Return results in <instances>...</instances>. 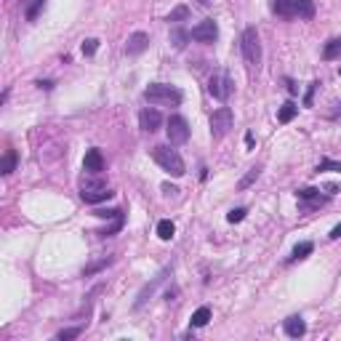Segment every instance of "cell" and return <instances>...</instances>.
<instances>
[{
    "label": "cell",
    "mask_w": 341,
    "mask_h": 341,
    "mask_svg": "<svg viewBox=\"0 0 341 341\" xmlns=\"http://www.w3.org/2000/svg\"><path fill=\"white\" fill-rule=\"evenodd\" d=\"M256 179H258V168H251V171H248V173H245L243 179L238 181V190H248V187H251Z\"/></svg>",
    "instance_id": "484cf974"
},
{
    "label": "cell",
    "mask_w": 341,
    "mask_h": 341,
    "mask_svg": "<svg viewBox=\"0 0 341 341\" xmlns=\"http://www.w3.org/2000/svg\"><path fill=\"white\" fill-rule=\"evenodd\" d=\"M107 264H112V258H104V261H99V264H93V267H88V269H86V272H83V275L88 277V275H93V272H99V269H104V267H107Z\"/></svg>",
    "instance_id": "1f68e13d"
},
{
    "label": "cell",
    "mask_w": 341,
    "mask_h": 341,
    "mask_svg": "<svg viewBox=\"0 0 341 341\" xmlns=\"http://www.w3.org/2000/svg\"><path fill=\"white\" fill-rule=\"evenodd\" d=\"M253 142H256V139H253V134L248 131V134H245V147H248V149H253Z\"/></svg>",
    "instance_id": "d590c367"
},
{
    "label": "cell",
    "mask_w": 341,
    "mask_h": 341,
    "mask_svg": "<svg viewBox=\"0 0 341 341\" xmlns=\"http://www.w3.org/2000/svg\"><path fill=\"white\" fill-rule=\"evenodd\" d=\"M338 75H341V69H338Z\"/></svg>",
    "instance_id": "f35d334b"
},
{
    "label": "cell",
    "mask_w": 341,
    "mask_h": 341,
    "mask_svg": "<svg viewBox=\"0 0 341 341\" xmlns=\"http://www.w3.org/2000/svg\"><path fill=\"white\" fill-rule=\"evenodd\" d=\"M163 192H166V195H176V192H179V190H176V187H173V184H168V181H166V184H163Z\"/></svg>",
    "instance_id": "836d02e7"
},
{
    "label": "cell",
    "mask_w": 341,
    "mask_h": 341,
    "mask_svg": "<svg viewBox=\"0 0 341 341\" xmlns=\"http://www.w3.org/2000/svg\"><path fill=\"white\" fill-rule=\"evenodd\" d=\"M192 40L197 43H214L219 38V27H216V21L214 19H205V21H200L197 27H192Z\"/></svg>",
    "instance_id": "ba28073f"
},
{
    "label": "cell",
    "mask_w": 341,
    "mask_h": 341,
    "mask_svg": "<svg viewBox=\"0 0 341 341\" xmlns=\"http://www.w3.org/2000/svg\"><path fill=\"white\" fill-rule=\"evenodd\" d=\"M296 197L299 200H312V203H325L320 197V190H314V187H304V190H296Z\"/></svg>",
    "instance_id": "ffe728a7"
},
{
    "label": "cell",
    "mask_w": 341,
    "mask_h": 341,
    "mask_svg": "<svg viewBox=\"0 0 341 341\" xmlns=\"http://www.w3.org/2000/svg\"><path fill=\"white\" fill-rule=\"evenodd\" d=\"M147 45H149V35L147 32H134L131 38H128V43H125V54L136 56V54L147 51Z\"/></svg>",
    "instance_id": "8fae6325"
},
{
    "label": "cell",
    "mask_w": 341,
    "mask_h": 341,
    "mask_svg": "<svg viewBox=\"0 0 341 341\" xmlns=\"http://www.w3.org/2000/svg\"><path fill=\"white\" fill-rule=\"evenodd\" d=\"M328 238H331V240H338V238H341V224H336V227L331 229V234H328Z\"/></svg>",
    "instance_id": "d6a6232c"
},
{
    "label": "cell",
    "mask_w": 341,
    "mask_h": 341,
    "mask_svg": "<svg viewBox=\"0 0 341 341\" xmlns=\"http://www.w3.org/2000/svg\"><path fill=\"white\" fill-rule=\"evenodd\" d=\"M245 214H248L245 208H232L229 214H227V221H229V224H238V221H243V219H245Z\"/></svg>",
    "instance_id": "f546056e"
},
{
    "label": "cell",
    "mask_w": 341,
    "mask_h": 341,
    "mask_svg": "<svg viewBox=\"0 0 341 341\" xmlns=\"http://www.w3.org/2000/svg\"><path fill=\"white\" fill-rule=\"evenodd\" d=\"M93 216L96 219H123V211L120 208H96Z\"/></svg>",
    "instance_id": "603a6c76"
},
{
    "label": "cell",
    "mask_w": 341,
    "mask_h": 341,
    "mask_svg": "<svg viewBox=\"0 0 341 341\" xmlns=\"http://www.w3.org/2000/svg\"><path fill=\"white\" fill-rule=\"evenodd\" d=\"M317 173H341V163L338 160H320V166H317Z\"/></svg>",
    "instance_id": "7402d4cb"
},
{
    "label": "cell",
    "mask_w": 341,
    "mask_h": 341,
    "mask_svg": "<svg viewBox=\"0 0 341 341\" xmlns=\"http://www.w3.org/2000/svg\"><path fill=\"white\" fill-rule=\"evenodd\" d=\"M139 125H142V131L155 134L158 128L163 125V115L158 110H142V112H139Z\"/></svg>",
    "instance_id": "30bf717a"
},
{
    "label": "cell",
    "mask_w": 341,
    "mask_h": 341,
    "mask_svg": "<svg viewBox=\"0 0 341 341\" xmlns=\"http://www.w3.org/2000/svg\"><path fill=\"white\" fill-rule=\"evenodd\" d=\"M296 115H299V107H296V104H293V101H285L283 107H280V112H277V120L285 125V123H291V120H293V117H296Z\"/></svg>",
    "instance_id": "e0dca14e"
},
{
    "label": "cell",
    "mask_w": 341,
    "mask_h": 341,
    "mask_svg": "<svg viewBox=\"0 0 341 341\" xmlns=\"http://www.w3.org/2000/svg\"><path fill=\"white\" fill-rule=\"evenodd\" d=\"M285 83H288V91H291V93H296V91H299V88H296V83H293V80H285Z\"/></svg>",
    "instance_id": "8d00e7d4"
},
{
    "label": "cell",
    "mask_w": 341,
    "mask_h": 341,
    "mask_svg": "<svg viewBox=\"0 0 341 341\" xmlns=\"http://www.w3.org/2000/svg\"><path fill=\"white\" fill-rule=\"evenodd\" d=\"M43 6H45V0H32V6L27 8V21H35V19H38V14H40Z\"/></svg>",
    "instance_id": "f1b7e54d"
},
{
    "label": "cell",
    "mask_w": 341,
    "mask_h": 341,
    "mask_svg": "<svg viewBox=\"0 0 341 341\" xmlns=\"http://www.w3.org/2000/svg\"><path fill=\"white\" fill-rule=\"evenodd\" d=\"M187 16H190V8H187V6H176L168 14V21H184Z\"/></svg>",
    "instance_id": "4316f807"
},
{
    "label": "cell",
    "mask_w": 341,
    "mask_h": 341,
    "mask_svg": "<svg viewBox=\"0 0 341 341\" xmlns=\"http://www.w3.org/2000/svg\"><path fill=\"white\" fill-rule=\"evenodd\" d=\"M166 134H168V144H173V147L190 142V123H187V117L171 115L166 123Z\"/></svg>",
    "instance_id": "5b68a950"
},
{
    "label": "cell",
    "mask_w": 341,
    "mask_h": 341,
    "mask_svg": "<svg viewBox=\"0 0 341 341\" xmlns=\"http://www.w3.org/2000/svg\"><path fill=\"white\" fill-rule=\"evenodd\" d=\"M80 197H83V200H86L88 205H99V203H104V200L115 197V192L110 190V187H104V190H96V192H83Z\"/></svg>",
    "instance_id": "4fadbf2b"
},
{
    "label": "cell",
    "mask_w": 341,
    "mask_h": 341,
    "mask_svg": "<svg viewBox=\"0 0 341 341\" xmlns=\"http://www.w3.org/2000/svg\"><path fill=\"white\" fill-rule=\"evenodd\" d=\"M152 160H155L166 173H171L173 179H179V176L187 173L184 160H181V155H179V149H173V144H160V147H155V149H152Z\"/></svg>",
    "instance_id": "3957f363"
},
{
    "label": "cell",
    "mask_w": 341,
    "mask_h": 341,
    "mask_svg": "<svg viewBox=\"0 0 341 341\" xmlns=\"http://www.w3.org/2000/svg\"><path fill=\"white\" fill-rule=\"evenodd\" d=\"M190 38H192V35L187 32V30H179V27L171 32V43H173V48H179V51L187 45V40H190Z\"/></svg>",
    "instance_id": "44dd1931"
},
{
    "label": "cell",
    "mask_w": 341,
    "mask_h": 341,
    "mask_svg": "<svg viewBox=\"0 0 341 341\" xmlns=\"http://www.w3.org/2000/svg\"><path fill=\"white\" fill-rule=\"evenodd\" d=\"M200 3H203V6H211V3H214V0H200Z\"/></svg>",
    "instance_id": "74e56055"
},
{
    "label": "cell",
    "mask_w": 341,
    "mask_h": 341,
    "mask_svg": "<svg viewBox=\"0 0 341 341\" xmlns=\"http://www.w3.org/2000/svg\"><path fill=\"white\" fill-rule=\"evenodd\" d=\"M283 331H285V336H291V338H299V336L307 333V323H304L299 314H293V317H288V320L283 323Z\"/></svg>",
    "instance_id": "7c38bea8"
},
{
    "label": "cell",
    "mask_w": 341,
    "mask_h": 341,
    "mask_svg": "<svg viewBox=\"0 0 341 341\" xmlns=\"http://www.w3.org/2000/svg\"><path fill=\"white\" fill-rule=\"evenodd\" d=\"M80 48H83V56H93V54L99 51V40L96 38H88V40H83Z\"/></svg>",
    "instance_id": "83f0119b"
},
{
    "label": "cell",
    "mask_w": 341,
    "mask_h": 341,
    "mask_svg": "<svg viewBox=\"0 0 341 341\" xmlns=\"http://www.w3.org/2000/svg\"><path fill=\"white\" fill-rule=\"evenodd\" d=\"M208 320H211V307H200V309H195V312H192L190 325H192V328H205V325H208Z\"/></svg>",
    "instance_id": "2e32d148"
},
{
    "label": "cell",
    "mask_w": 341,
    "mask_h": 341,
    "mask_svg": "<svg viewBox=\"0 0 341 341\" xmlns=\"http://www.w3.org/2000/svg\"><path fill=\"white\" fill-rule=\"evenodd\" d=\"M144 99L152 104V107H179L184 93L176 86H168V83H149L144 88Z\"/></svg>",
    "instance_id": "7a4b0ae2"
},
{
    "label": "cell",
    "mask_w": 341,
    "mask_h": 341,
    "mask_svg": "<svg viewBox=\"0 0 341 341\" xmlns=\"http://www.w3.org/2000/svg\"><path fill=\"white\" fill-rule=\"evenodd\" d=\"M312 251H314V243H312V240H304V243H299L296 248H293V253H291V261H296V258H307Z\"/></svg>",
    "instance_id": "d6986e66"
},
{
    "label": "cell",
    "mask_w": 341,
    "mask_h": 341,
    "mask_svg": "<svg viewBox=\"0 0 341 341\" xmlns=\"http://www.w3.org/2000/svg\"><path fill=\"white\" fill-rule=\"evenodd\" d=\"M83 171L86 173H93V176H99L104 171V155H101V149L96 147H91L86 152V158H83Z\"/></svg>",
    "instance_id": "9c48e42d"
},
{
    "label": "cell",
    "mask_w": 341,
    "mask_h": 341,
    "mask_svg": "<svg viewBox=\"0 0 341 341\" xmlns=\"http://www.w3.org/2000/svg\"><path fill=\"white\" fill-rule=\"evenodd\" d=\"M16 163H19V155H16V149H6V155H3V163H0V173H3V176L14 173V171H16Z\"/></svg>",
    "instance_id": "5bb4252c"
},
{
    "label": "cell",
    "mask_w": 341,
    "mask_h": 341,
    "mask_svg": "<svg viewBox=\"0 0 341 341\" xmlns=\"http://www.w3.org/2000/svg\"><path fill=\"white\" fill-rule=\"evenodd\" d=\"M317 88H320V83H317V80H314V83H309L307 96H304V107H312V99H314V91H317Z\"/></svg>",
    "instance_id": "4dcf8cb0"
},
{
    "label": "cell",
    "mask_w": 341,
    "mask_h": 341,
    "mask_svg": "<svg viewBox=\"0 0 341 341\" xmlns=\"http://www.w3.org/2000/svg\"><path fill=\"white\" fill-rule=\"evenodd\" d=\"M38 88H45V91H51V88H54V83H51V80H38Z\"/></svg>",
    "instance_id": "e575fe53"
},
{
    "label": "cell",
    "mask_w": 341,
    "mask_h": 341,
    "mask_svg": "<svg viewBox=\"0 0 341 341\" xmlns=\"http://www.w3.org/2000/svg\"><path fill=\"white\" fill-rule=\"evenodd\" d=\"M341 56V38H331L323 45V59L325 62H333V59Z\"/></svg>",
    "instance_id": "9a60e30c"
},
{
    "label": "cell",
    "mask_w": 341,
    "mask_h": 341,
    "mask_svg": "<svg viewBox=\"0 0 341 341\" xmlns=\"http://www.w3.org/2000/svg\"><path fill=\"white\" fill-rule=\"evenodd\" d=\"M104 187H107V184H104V181H93V179H83V181H80V195H83V192H96V190H104Z\"/></svg>",
    "instance_id": "d4e9b609"
},
{
    "label": "cell",
    "mask_w": 341,
    "mask_h": 341,
    "mask_svg": "<svg viewBox=\"0 0 341 341\" xmlns=\"http://www.w3.org/2000/svg\"><path fill=\"white\" fill-rule=\"evenodd\" d=\"M208 93L216 101H227L229 93H232V77L227 72H214L208 80Z\"/></svg>",
    "instance_id": "52a82bcc"
},
{
    "label": "cell",
    "mask_w": 341,
    "mask_h": 341,
    "mask_svg": "<svg viewBox=\"0 0 341 341\" xmlns=\"http://www.w3.org/2000/svg\"><path fill=\"white\" fill-rule=\"evenodd\" d=\"M80 333H83V325H75V328H64V331H59L56 338L59 341H69V338H77Z\"/></svg>",
    "instance_id": "cb8c5ba5"
},
{
    "label": "cell",
    "mask_w": 341,
    "mask_h": 341,
    "mask_svg": "<svg viewBox=\"0 0 341 341\" xmlns=\"http://www.w3.org/2000/svg\"><path fill=\"white\" fill-rule=\"evenodd\" d=\"M272 11L277 16H299V19H312L314 16V0H275Z\"/></svg>",
    "instance_id": "277c9868"
},
{
    "label": "cell",
    "mask_w": 341,
    "mask_h": 341,
    "mask_svg": "<svg viewBox=\"0 0 341 341\" xmlns=\"http://www.w3.org/2000/svg\"><path fill=\"white\" fill-rule=\"evenodd\" d=\"M173 234H176L173 221H171V219H160V221H158V238H160V240H171Z\"/></svg>",
    "instance_id": "ac0fdd59"
},
{
    "label": "cell",
    "mask_w": 341,
    "mask_h": 341,
    "mask_svg": "<svg viewBox=\"0 0 341 341\" xmlns=\"http://www.w3.org/2000/svg\"><path fill=\"white\" fill-rule=\"evenodd\" d=\"M234 125V115L229 107H219L214 110V115H211V136L214 139H224Z\"/></svg>",
    "instance_id": "8992f818"
},
{
    "label": "cell",
    "mask_w": 341,
    "mask_h": 341,
    "mask_svg": "<svg viewBox=\"0 0 341 341\" xmlns=\"http://www.w3.org/2000/svg\"><path fill=\"white\" fill-rule=\"evenodd\" d=\"M240 54H243V62H245V67H248V72H258V67H261V38H258L256 27H245L243 30Z\"/></svg>",
    "instance_id": "6da1fadb"
}]
</instances>
